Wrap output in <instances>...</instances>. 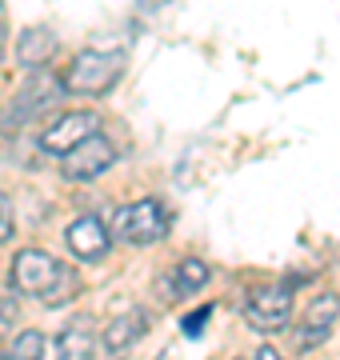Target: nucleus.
Instances as JSON below:
<instances>
[{"instance_id":"nucleus-1","label":"nucleus","mask_w":340,"mask_h":360,"mask_svg":"<svg viewBox=\"0 0 340 360\" xmlns=\"http://www.w3.org/2000/svg\"><path fill=\"white\" fill-rule=\"evenodd\" d=\"M8 281H13L16 296H32V300H44L48 309L56 304H68V296L77 292V272L60 264L56 257H48L44 248H20L13 257V269H8Z\"/></svg>"},{"instance_id":"nucleus-2","label":"nucleus","mask_w":340,"mask_h":360,"mask_svg":"<svg viewBox=\"0 0 340 360\" xmlns=\"http://www.w3.org/2000/svg\"><path fill=\"white\" fill-rule=\"evenodd\" d=\"M124 72V52H100V49H84L72 56V65L65 68V84L68 96H105L112 92V84Z\"/></svg>"},{"instance_id":"nucleus-3","label":"nucleus","mask_w":340,"mask_h":360,"mask_svg":"<svg viewBox=\"0 0 340 360\" xmlns=\"http://www.w3.org/2000/svg\"><path fill=\"white\" fill-rule=\"evenodd\" d=\"M172 229V212L164 200H132V205L117 208L112 212V236H120L124 245L132 248H144V245H157L164 240Z\"/></svg>"},{"instance_id":"nucleus-4","label":"nucleus","mask_w":340,"mask_h":360,"mask_svg":"<svg viewBox=\"0 0 340 360\" xmlns=\"http://www.w3.org/2000/svg\"><path fill=\"white\" fill-rule=\"evenodd\" d=\"M244 321L256 333H280L292 321V288L288 284H256V288H249Z\"/></svg>"},{"instance_id":"nucleus-5","label":"nucleus","mask_w":340,"mask_h":360,"mask_svg":"<svg viewBox=\"0 0 340 360\" xmlns=\"http://www.w3.org/2000/svg\"><path fill=\"white\" fill-rule=\"evenodd\" d=\"M117 144H112V136H105V132H92L89 141H80L77 148L68 156H60V176L72 180V184H84V180H96L105 176L108 168L117 165Z\"/></svg>"},{"instance_id":"nucleus-6","label":"nucleus","mask_w":340,"mask_h":360,"mask_svg":"<svg viewBox=\"0 0 340 360\" xmlns=\"http://www.w3.org/2000/svg\"><path fill=\"white\" fill-rule=\"evenodd\" d=\"M60 92H65V84H56L44 68H37V77H28L25 89H20V96L8 104V112H4V132H20L25 124H32L40 112L53 108Z\"/></svg>"},{"instance_id":"nucleus-7","label":"nucleus","mask_w":340,"mask_h":360,"mask_svg":"<svg viewBox=\"0 0 340 360\" xmlns=\"http://www.w3.org/2000/svg\"><path fill=\"white\" fill-rule=\"evenodd\" d=\"M92 132H100L96 129V112H89V108L56 112L53 120L44 124V132H40V148L48 156H68L80 141H89Z\"/></svg>"},{"instance_id":"nucleus-8","label":"nucleus","mask_w":340,"mask_h":360,"mask_svg":"<svg viewBox=\"0 0 340 360\" xmlns=\"http://www.w3.org/2000/svg\"><path fill=\"white\" fill-rule=\"evenodd\" d=\"M65 240H68V248H72V257L77 260L96 264V260L108 257V248H112V232L105 229V220L100 217H77L65 229Z\"/></svg>"},{"instance_id":"nucleus-9","label":"nucleus","mask_w":340,"mask_h":360,"mask_svg":"<svg viewBox=\"0 0 340 360\" xmlns=\"http://www.w3.org/2000/svg\"><path fill=\"white\" fill-rule=\"evenodd\" d=\"M340 316V296L336 292H320L308 300V309H304V321L296 328V345L301 348H316L325 345V336L332 333V324Z\"/></svg>"},{"instance_id":"nucleus-10","label":"nucleus","mask_w":340,"mask_h":360,"mask_svg":"<svg viewBox=\"0 0 340 360\" xmlns=\"http://www.w3.org/2000/svg\"><path fill=\"white\" fill-rule=\"evenodd\" d=\"M144 333H148V312H144V309L120 312L117 321L108 324V333H105L108 356H124L132 345H140V340H144Z\"/></svg>"},{"instance_id":"nucleus-11","label":"nucleus","mask_w":340,"mask_h":360,"mask_svg":"<svg viewBox=\"0 0 340 360\" xmlns=\"http://www.w3.org/2000/svg\"><path fill=\"white\" fill-rule=\"evenodd\" d=\"M56 360H96V333L89 316L68 321L56 336Z\"/></svg>"},{"instance_id":"nucleus-12","label":"nucleus","mask_w":340,"mask_h":360,"mask_svg":"<svg viewBox=\"0 0 340 360\" xmlns=\"http://www.w3.org/2000/svg\"><path fill=\"white\" fill-rule=\"evenodd\" d=\"M56 52V32L48 25H32L20 32V40H16V60L25 68H44L48 60H53Z\"/></svg>"},{"instance_id":"nucleus-13","label":"nucleus","mask_w":340,"mask_h":360,"mask_svg":"<svg viewBox=\"0 0 340 360\" xmlns=\"http://www.w3.org/2000/svg\"><path fill=\"white\" fill-rule=\"evenodd\" d=\"M209 281H212V269H209V264H204V260H197V257H188V260H181V264H172V272H169V292L176 296V300H184V296L200 292Z\"/></svg>"},{"instance_id":"nucleus-14","label":"nucleus","mask_w":340,"mask_h":360,"mask_svg":"<svg viewBox=\"0 0 340 360\" xmlns=\"http://www.w3.org/2000/svg\"><path fill=\"white\" fill-rule=\"evenodd\" d=\"M40 352H44V336H40L37 328H25V333H16V340L8 345L4 360H40Z\"/></svg>"},{"instance_id":"nucleus-15","label":"nucleus","mask_w":340,"mask_h":360,"mask_svg":"<svg viewBox=\"0 0 340 360\" xmlns=\"http://www.w3.org/2000/svg\"><path fill=\"white\" fill-rule=\"evenodd\" d=\"M16 321H20V309H16V300L0 296V345H4V336L16 328Z\"/></svg>"},{"instance_id":"nucleus-16","label":"nucleus","mask_w":340,"mask_h":360,"mask_svg":"<svg viewBox=\"0 0 340 360\" xmlns=\"http://www.w3.org/2000/svg\"><path fill=\"white\" fill-rule=\"evenodd\" d=\"M209 316H212V304H200L197 312H188V316L181 321V333L184 336H200V328L209 324Z\"/></svg>"},{"instance_id":"nucleus-17","label":"nucleus","mask_w":340,"mask_h":360,"mask_svg":"<svg viewBox=\"0 0 340 360\" xmlns=\"http://www.w3.org/2000/svg\"><path fill=\"white\" fill-rule=\"evenodd\" d=\"M13 232H16V212H13V200L0 193V245L4 240H13Z\"/></svg>"},{"instance_id":"nucleus-18","label":"nucleus","mask_w":340,"mask_h":360,"mask_svg":"<svg viewBox=\"0 0 340 360\" xmlns=\"http://www.w3.org/2000/svg\"><path fill=\"white\" fill-rule=\"evenodd\" d=\"M252 360H285V356H280L276 348H268V345H264V348H256V352H252Z\"/></svg>"},{"instance_id":"nucleus-19","label":"nucleus","mask_w":340,"mask_h":360,"mask_svg":"<svg viewBox=\"0 0 340 360\" xmlns=\"http://www.w3.org/2000/svg\"><path fill=\"white\" fill-rule=\"evenodd\" d=\"M4 52H8V28H4V20H0V60H4Z\"/></svg>"},{"instance_id":"nucleus-20","label":"nucleus","mask_w":340,"mask_h":360,"mask_svg":"<svg viewBox=\"0 0 340 360\" xmlns=\"http://www.w3.org/2000/svg\"><path fill=\"white\" fill-rule=\"evenodd\" d=\"M136 4H140V13H144V8H152V13H157V8L164 4V0H136Z\"/></svg>"}]
</instances>
